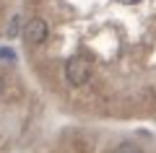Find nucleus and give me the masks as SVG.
<instances>
[{"label": "nucleus", "instance_id": "obj_1", "mask_svg": "<svg viewBox=\"0 0 156 153\" xmlns=\"http://www.w3.org/2000/svg\"><path fill=\"white\" fill-rule=\"evenodd\" d=\"M62 73H65V81L70 83V86H83L91 78V65L83 57H70V60L65 62V68H62Z\"/></svg>", "mask_w": 156, "mask_h": 153}, {"label": "nucleus", "instance_id": "obj_2", "mask_svg": "<svg viewBox=\"0 0 156 153\" xmlns=\"http://www.w3.org/2000/svg\"><path fill=\"white\" fill-rule=\"evenodd\" d=\"M47 34H50V26H47L44 18H31V21H26V26H23V39H26L29 44H42L47 39Z\"/></svg>", "mask_w": 156, "mask_h": 153}, {"label": "nucleus", "instance_id": "obj_3", "mask_svg": "<svg viewBox=\"0 0 156 153\" xmlns=\"http://www.w3.org/2000/svg\"><path fill=\"white\" fill-rule=\"evenodd\" d=\"M18 31H21V16H13V18H11V23H8V29H5V37H8V39H13Z\"/></svg>", "mask_w": 156, "mask_h": 153}, {"label": "nucleus", "instance_id": "obj_4", "mask_svg": "<svg viewBox=\"0 0 156 153\" xmlns=\"http://www.w3.org/2000/svg\"><path fill=\"white\" fill-rule=\"evenodd\" d=\"M115 153H143V151H140L135 143H120V145L115 148Z\"/></svg>", "mask_w": 156, "mask_h": 153}, {"label": "nucleus", "instance_id": "obj_5", "mask_svg": "<svg viewBox=\"0 0 156 153\" xmlns=\"http://www.w3.org/2000/svg\"><path fill=\"white\" fill-rule=\"evenodd\" d=\"M5 91V81H3V75H0V93Z\"/></svg>", "mask_w": 156, "mask_h": 153}]
</instances>
